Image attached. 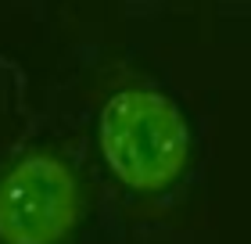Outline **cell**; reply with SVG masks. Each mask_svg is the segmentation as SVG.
Masks as SVG:
<instances>
[{
    "mask_svg": "<svg viewBox=\"0 0 251 244\" xmlns=\"http://www.w3.org/2000/svg\"><path fill=\"white\" fill-rule=\"evenodd\" d=\"M25 144H32V115L25 104V90L15 68L0 61V169Z\"/></svg>",
    "mask_w": 251,
    "mask_h": 244,
    "instance_id": "3",
    "label": "cell"
},
{
    "mask_svg": "<svg viewBox=\"0 0 251 244\" xmlns=\"http://www.w3.org/2000/svg\"><path fill=\"white\" fill-rule=\"evenodd\" d=\"M94 140L108 176L140 201L173 194L190 172L194 147L183 108L140 76H122L100 94Z\"/></svg>",
    "mask_w": 251,
    "mask_h": 244,
    "instance_id": "1",
    "label": "cell"
},
{
    "mask_svg": "<svg viewBox=\"0 0 251 244\" xmlns=\"http://www.w3.org/2000/svg\"><path fill=\"white\" fill-rule=\"evenodd\" d=\"M86 219V183L61 144L32 140L0 169V244H72Z\"/></svg>",
    "mask_w": 251,
    "mask_h": 244,
    "instance_id": "2",
    "label": "cell"
}]
</instances>
